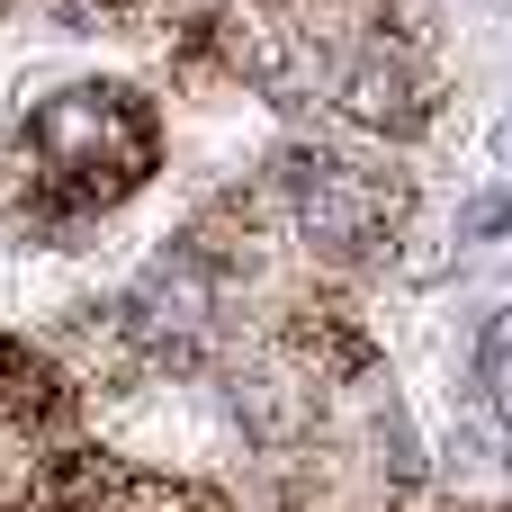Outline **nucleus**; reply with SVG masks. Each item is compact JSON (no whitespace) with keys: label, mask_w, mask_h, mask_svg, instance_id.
<instances>
[{"label":"nucleus","mask_w":512,"mask_h":512,"mask_svg":"<svg viewBox=\"0 0 512 512\" xmlns=\"http://www.w3.org/2000/svg\"><path fill=\"white\" fill-rule=\"evenodd\" d=\"M324 90H333L342 126H360V135H378V144H414V135H432V117H441V81H432L423 45L396 36V27L351 36V45L324 63Z\"/></svg>","instance_id":"f257e3e1"},{"label":"nucleus","mask_w":512,"mask_h":512,"mask_svg":"<svg viewBox=\"0 0 512 512\" xmlns=\"http://www.w3.org/2000/svg\"><path fill=\"white\" fill-rule=\"evenodd\" d=\"M225 405H234V423H243L252 450H306V441H315V414H324V387H315L288 351H270L261 369H234Z\"/></svg>","instance_id":"f03ea898"},{"label":"nucleus","mask_w":512,"mask_h":512,"mask_svg":"<svg viewBox=\"0 0 512 512\" xmlns=\"http://www.w3.org/2000/svg\"><path fill=\"white\" fill-rule=\"evenodd\" d=\"M468 369H477V387L495 396V423L512 432V306L486 315V333H477V360H468Z\"/></svg>","instance_id":"7ed1b4c3"},{"label":"nucleus","mask_w":512,"mask_h":512,"mask_svg":"<svg viewBox=\"0 0 512 512\" xmlns=\"http://www.w3.org/2000/svg\"><path fill=\"white\" fill-rule=\"evenodd\" d=\"M459 512H512V504H495V495H486V504H459Z\"/></svg>","instance_id":"20e7f679"}]
</instances>
